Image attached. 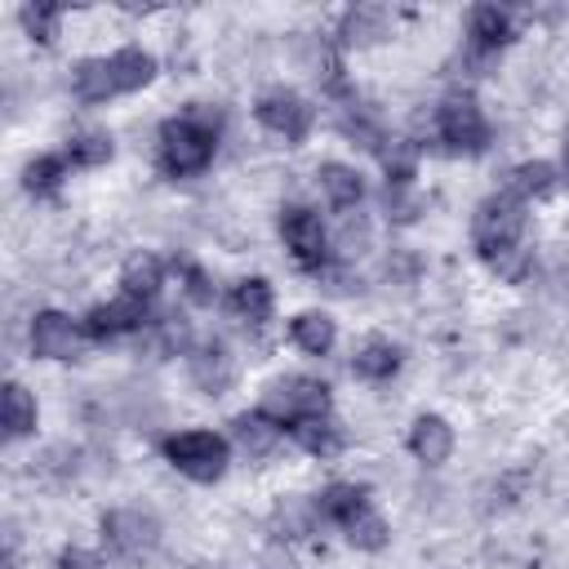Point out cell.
<instances>
[{"label":"cell","mask_w":569,"mask_h":569,"mask_svg":"<svg viewBox=\"0 0 569 569\" xmlns=\"http://www.w3.org/2000/svg\"><path fill=\"white\" fill-rule=\"evenodd\" d=\"M151 76H156V58L147 49L124 44L107 58L80 62L76 76H71V89H76L80 102H107V98H120V93H133V89L151 84Z\"/></svg>","instance_id":"obj_1"},{"label":"cell","mask_w":569,"mask_h":569,"mask_svg":"<svg viewBox=\"0 0 569 569\" xmlns=\"http://www.w3.org/2000/svg\"><path fill=\"white\" fill-rule=\"evenodd\" d=\"M213 147H218V120H209L204 111L173 116V120H164V129H160V164H164V173H173V178L200 173V169L213 160Z\"/></svg>","instance_id":"obj_2"},{"label":"cell","mask_w":569,"mask_h":569,"mask_svg":"<svg viewBox=\"0 0 569 569\" xmlns=\"http://www.w3.org/2000/svg\"><path fill=\"white\" fill-rule=\"evenodd\" d=\"M520 231H525V200L507 187L498 196H489L480 209H476V222H471V236L480 244V253H498V249H511L520 244Z\"/></svg>","instance_id":"obj_3"},{"label":"cell","mask_w":569,"mask_h":569,"mask_svg":"<svg viewBox=\"0 0 569 569\" xmlns=\"http://www.w3.org/2000/svg\"><path fill=\"white\" fill-rule=\"evenodd\" d=\"M102 542L111 547V556L138 565L160 547V520L142 507H116L102 516Z\"/></svg>","instance_id":"obj_4"},{"label":"cell","mask_w":569,"mask_h":569,"mask_svg":"<svg viewBox=\"0 0 569 569\" xmlns=\"http://www.w3.org/2000/svg\"><path fill=\"white\" fill-rule=\"evenodd\" d=\"M164 458L191 480H218L227 471V440L218 431H178L164 440Z\"/></svg>","instance_id":"obj_5"},{"label":"cell","mask_w":569,"mask_h":569,"mask_svg":"<svg viewBox=\"0 0 569 569\" xmlns=\"http://www.w3.org/2000/svg\"><path fill=\"white\" fill-rule=\"evenodd\" d=\"M325 405H329V387L298 373V378H280V382L267 391L262 413H271L280 427H298V422L325 413Z\"/></svg>","instance_id":"obj_6"},{"label":"cell","mask_w":569,"mask_h":569,"mask_svg":"<svg viewBox=\"0 0 569 569\" xmlns=\"http://www.w3.org/2000/svg\"><path fill=\"white\" fill-rule=\"evenodd\" d=\"M280 240H284V249L293 253V262H302V267H311V271H325V267H329V231H325L320 213H311V209H302V204L284 209V213H280Z\"/></svg>","instance_id":"obj_7"},{"label":"cell","mask_w":569,"mask_h":569,"mask_svg":"<svg viewBox=\"0 0 569 569\" xmlns=\"http://www.w3.org/2000/svg\"><path fill=\"white\" fill-rule=\"evenodd\" d=\"M436 133H440V142H445L449 151L476 156V151L489 147V120H485V111H480L471 98H449V102L436 111Z\"/></svg>","instance_id":"obj_8"},{"label":"cell","mask_w":569,"mask_h":569,"mask_svg":"<svg viewBox=\"0 0 569 569\" xmlns=\"http://www.w3.org/2000/svg\"><path fill=\"white\" fill-rule=\"evenodd\" d=\"M253 111H258V124L271 129V133L284 138V142H302L307 129H311V120H316L311 102H307L302 93H293V89H267Z\"/></svg>","instance_id":"obj_9"},{"label":"cell","mask_w":569,"mask_h":569,"mask_svg":"<svg viewBox=\"0 0 569 569\" xmlns=\"http://www.w3.org/2000/svg\"><path fill=\"white\" fill-rule=\"evenodd\" d=\"M80 338H84L80 325L62 311H40L31 320V351L40 360H71L80 351Z\"/></svg>","instance_id":"obj_10"},{"label":"cell","mask_w":569,"mask_h":569,"mask_svg":"<svg viewBox=\"0 0 569 569\" xmlns=\"http://www.w3.org/2000/svg\"><path fill=\"white\" fill-rule=\"evenodd\" d=\"M507 40H511V13L498 9V4H476L471 18H467V49H471L476 58H489V53H498Z\"/></svg>","instance_id":"obj_11"},{"label":"cell","mask_w":569,"mask_h":569,"mask_svg":"<svg viewBox=\"0 0 569 569\" xmlns=\"http://www.w3.org/2000/svg\"><path fill=\"white\" fill-rule=\"evenodd\" d=\"M142 325H147V302L120 293V298L93 307V316H89L84 329H89L93 338H120V333H133V329H142Z\"/></svg>","instance_id":"obj_12"},{"label":"cell","mask_w":569,"mask_h":569,"mask_svg":"<svg viewBox=\"0 0 569 569\" xmlns=\"http://www.w3.org/2000/svg\"><path fill=\"white\" fill-rule=\"evenodd\" d=\"M187 369H191V382H196L204 396H222V391L231 387V378H236V360H231V351H227L222 342L196 347L191 360H187Z\"/></svg>","instance_id":"obj_13"},{"label":"cell","mask_w":569,"mask_h":569,"mask_svg":"<svg viewBox=\"0 0 569 569\" xmlns=\"http://www.w3.org/2000/svg\"><path fill=\"white\" fill-rule=\"evenodd\" d=\"M409 449H413L418 462L440 467V462L453 453V427H449L440 413H422V418L409 427Z\"/></svg>","instance_id":"obj_14"},{"label":"cell","mask_w":569,"mask_h":569,"mask_svg":"<svg viewBox=\"0 0 569 569\" xmlns=\"http://www.w3.org/2000/svg\"><path fill=\"white\" fill-rule=\"evenodd\" d=\"M387 27H391V13L382 4H351L338 22V36H342V44L365 49V44H378L387 36Z\"/></svg>","instance_id":"obj_15"},{"label":"cell","mask_w":569,"mask_h":569,"mask_svg":"<svg viewBox=\"0 0 569 569\" xmlns=\"http://www.w3.org/2000/svg\"><path fill=\"white\" fill-rule=\"evenodd\" d=\"M231 436H236V445L249 453V458H267L276 445H280V422L271 418V413H240L236 422H231Z\"/></svg>","instance_id":"obj_16"},{"label":"cell","mask_w":569,"mask_h":569,"mask_svg":"<svg viewBox=\"0 0 569 569\" xmlns=\"http://www.w3.org/2000/svg\"><path fill=\"white\" fill-rule=\"evenodd\" d=\"M320 191H325V200L333 204V209H356L360 204V196H365V178L351 169V164H338V160H329V164H320Z\"/></svg>","instance_id":"obj_17"},{"label":"cell","mask_w":569,"mask_h":569,"mask_svg":"<svg viewBox=\"0 0 569 569\" xmlns=\"http://www.w3.org/2000/svg\"><path fill=\"white\" fill-rule=\"evenodd\" d=\"M396 369H400V351H396L387 338H369V342H360L356 356H351V373L365 378V382H382V378H391Z\"/></svg>","instance_id":"obj_18"},{"label":"cell","mask_w":569,"mask_h":569,"mask_svg":"<svg viewBox=\"0 0 569 569\" xmlns=\"http://www.w3.org/2000/svg\"><path fill=\"white\" fill-rule=\"evenodd\" d=\"M289 338H293V347H302L307 356H329L338 329H333V320H329L325 311H302V316H293Z\"/></svg>","instance_id":"obj_19"},{"label":"cell","mask_w":569,"mask_h":569,"mask_svg":"<svg viewBox=\"0 0 569 569\" xmlns=\"http://www.w3.org/2000/svg\"><path fill=\"white\" fill-rule=\"evenodd\" d=\"M360 507H369V498H365L360 485H329L325 493H316V511H320V520H333V525H347Z\"/></svg>","instance_id":"obj_20"},{"label":"cell","mask_w":569,"mask_h":569,"mask_svg":"<svg viewBox=\"0 0 569 569\" xmlns=\"http://www.w3.org/2000/svg\"><path fill=\"white\" fill-rule=\"evenodd\" d=\"M293 436H298V445H302L307 453H320V458H329V453H338V449H342V427H338L333 418H325V413H316V418L298 422V427H293Z\"/></svg>","instance_id":"obj_21"},{"label":"cell","mask_w":569,"mask_h":569,"mask_svg":"<svg viewBox=\"0 0 569 569\" xmlns=\"http://www.w3.org/2000/svg\"><path fill=\"white\" fill-rule=\"evenodd\" d=\"M231 307H236V316L240 320H249V325H262L267 316H271V284L267 280H240L236 284V293H231Z\"/></svg>","instance_id":"obj_22"},{"label":"cell","mask_w":569,"mask_h":569,"mask_svg":"<svg viewBox=\"0 0 569 569\" xmlns=\"http://www.w3.org/2000/svg\"><path fill=\"white\" fill-rule=\"evenodd\" d=\"M511 191H516L520 200L551 196V191H556V169H551L547 160H525V164H516V173H511Z\"/></svg>","instance_id":"obj_23"},{"label":"cell","mask_w":569,"mask_h":569,"mask_svg":"<svg viewBox=\"0 0 569 569\" xmlns=\"http://www.w3.org/2000/svg\"><path fill=\"white\" fill-rule=\"evenodd\" d=\"M160 280H164L160 258H151V253L129 258V267H124V293H129V298H142V302H147V298L160 289Z\"/></svg>","instance_id":"obj_24"},{"label":"cell","mask_w":569,"mask_h":569,"mask_svg":"<svg viewBox=\"0 0 569 569\" xmlns=\"http://www.w3.org/2000/svg\"><path fill=\"white\" fill-rule=\"evenodd\" d=\"M31 427H36V400H31V391L22 382H9L4 387V431L18 440Z\"/></svg>","instance_id":"obj_25"},{"label":"cell","mask_w":569,"mask_h":569,"mask_svg":"<svg viewBox=\"0 0 569 569\" xmlns=\"http://www.w3.org/2000/svg\"><path fill=\"white\" fill-rule=\"evenodd\" d=\"M342 533H347L351 547H360V551H378V547L387 542V520H382L373 507H360V511L342 525Z\"/></svg>","instance_id":"obj_26"},{"label":"cell","mask_w":569,"mask_h":569,"mask_svg":"<svg viewBox=\"0 0 569 569\" xmlns=\"http://www.w3.org/2000/svg\"><path fill=\"white\" fill-rule=\"evenodd\" d=\"M67 160H71V164H80V169L107 164V160H111V138H107L102 129H84V133H76V138H71Z\"/></svg>","instance_id":"obj_27"},{"label":"cell","mask_w":569,"mask_h":569,"mask_svg":"<svg viewBox=\"0 0 569 569\" xmlns=\"http://www.w3.org/2000/svg\"><path fill=\"white\" fill-rule=\"evenodd\" d=\"M62 173H67V160H62V156H36V160L22 169L31 196H53V191L62 187Z\"/></svg>","instance_id":"obj_28"},{"label":"cell","mask_w":569,"mask_h":569,"mask_svg":"<svg viewBox=\"0 0 569 569\" xmlns=\"http://www.w3.org/2000/svg\"><path fill=\"white\" fill-rule=\"evenodd\" d=\"M485 262H489V267H493V271H498V276H502L507 284H520V280H525V276L533 271V253H529L525 244H511V249H498V253H489Z\"/></svg>","instance_id":"obj_29"},{"label":"cell","mask_w":569,"mask_h":569,"mask_svg":"<svg viewBox=\"0 0 569 569\" xmlns=\"http://www.w3.org/2000/svg\"><path fill=\"white\" fill-rule=\"evenodd\" d=\"M378 160H382L391 187H405V182L413 178V147H409V142H387V147L378 151Z\"/></svg>","instance_id":"obj_30"},{"label":"cell","mask_w":569,"mask_h":569,"mask_svg":"<svg viewBox=\"0 0 569 569\" xmlns=\"http://www.w3.org/2000/svg\"><path fill=\"white\" fill-rule=\"evenodd\" d=\"M333 249H338L347 262L369 249V222H365V213H347V218H342V231H338Z\"/></svg>","instance_id":"obj_31"},{"label":"cell","mask_w":569,"mask_h":569,"mask_svg":"<svg viewBox=\"0 0 569 569\" xmlns=\"http://www.w3.org/2000/svg\"><path fill=\"white\" fill-rule=\"evenodd\" d=\"M58 22H62V9H49V4H27V9H22V27H27L36 40H53Z\"/></svg>","instance_id":"obj_32"},{"label":"cell","mask_w":569,"mask_h":569,"mask_svg":"<svg viewBox=\"0 0 569 569\" xmlns=\"http://www.w3.org/2000/svg\"><path fill=\"white\" fill-rule=\"evenodd\" d=\"M182 280H187V293L196 302H213V284H209V276L200 267H182Z\"/></svg>","instance_id":"obj_33"},{"label":"cell","mask_w":569,"mask_h":569,"mask_svg":"<svg viewBox=\"0 0 569 569\" xmlns=\"http://www.w3.org/2000/svg\"><path fill=\"white\" fill-rule=\"evenodd\" d=\"M387 209H396L391 218H400V222H405V218H413V213H418V200H409V196H405V187H387Z\"/></svg>","instance_id":"obj_34"},{"label":"cell","mask_w":569,"mask_h":569,"mask_svg":"<svg viewBox=\"0 0 569 569\" xmlns=\"http://www.w3.org/2000/svg\"><path fill=\"white\" fill-rule=\"evenodd\" d=\"M58 569H102V560L89 556V551H80V547H71V551L58 556Z\"/></svg>","instance_id":"obj_35"},{"label":"cell","mask_w":569,"mask_h":569,"mask_svg":"<svg viewBox=\"0 0 569 569\" xmlns=\"http://www.w3.org/2000/svg\"><path fill=\"white\" fill-rule=\"evenodd\" d=\"M565 178H569V142H565Z\"/></svg>","instance_id":"obj_36"}]
</instances>
